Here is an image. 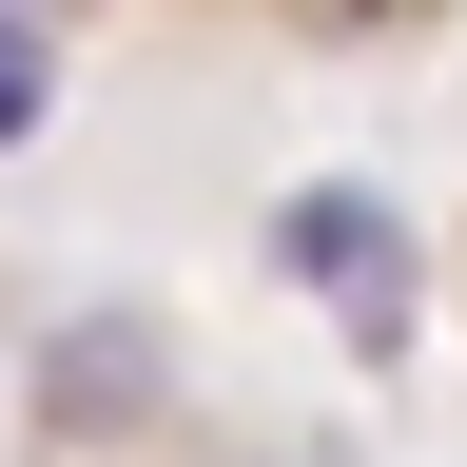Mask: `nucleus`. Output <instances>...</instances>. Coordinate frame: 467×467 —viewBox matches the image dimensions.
Here are the masks:
<instances>
[{
  "label": "nucleus",
  "instance_id": "f03ea898",
  "mask_svg": "<svg viewBox=\"0 0 467 467\" xmlns=\"http://www.w3.org/2000/svg\"><path fill=\"white\" fill-rule=\"evenodd\" d=\"M39 137V20H0V156Z\"/></svg>",
  "mask_w": 467,
  "mask_h": 467
},
{
  "label": "nucleus",
  "instance_id": "7ed1b4c3",
  "mask_svg": "<svg viewBox=\"0 0 467 467\" xmlns=\"http://www.w3.org/2000/svg\"><path fill=\"white\" fill-rule=\"evenodd\" d=\"M0 20H78V0H0Z\"/></svg>",
  "mask_w": 467,
  "mask_h": 467
},
{
  "label": "nucleus",
  "instance_id": "f257e3e1",
  "mask_svg": "<svg viewBox=\"0 0 467 467\" xmlns=\"http://www.w3.org/2000/svg\"><path fill=\"white\" fill-rule=\"evenodd\" d=\"M273 273L312 292V312H331L350 350H370V370L409 350V214H389V195H350V175H312V195H273Z\"/></svg>",
  "mask_w": 467,
  "mask_h": 467
}]
</instances>
